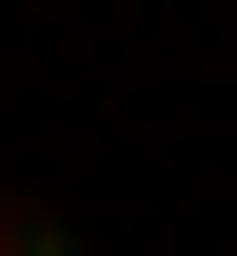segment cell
Wrapping results in <instances>:
<instances>
[{"mask_svg": "<svg viewBox=\"0 0 237 256\" xmlns=\"http://www.w3.org/2000/svg\"><path fill=\"white\" fill-rule=\"evenodd\" d=\"M0 256H79V236H60V217H40V197H0Z\"/></svg>", "mask_w": 237, "mask_h": 256, "instance_id": "1", "label": "cell"}]
</instances>
